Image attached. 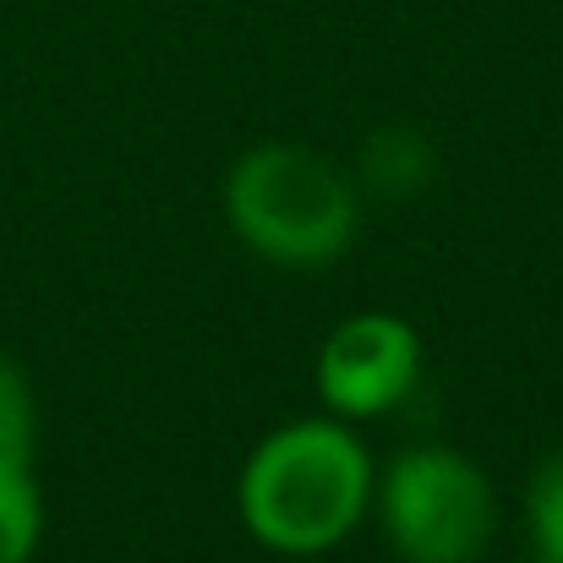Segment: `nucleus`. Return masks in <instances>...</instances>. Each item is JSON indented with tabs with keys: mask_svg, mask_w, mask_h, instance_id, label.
<instances>
[{
	"mask_svg": "<svg viewBox=\"0 0 563 563\" xmlns=\"http://www.w3.org/2000/svg\"><path fill=\"white\" fill-rule=\"evenodd\" d=\"M377 471L367 443L340 421H290L268 432L235 482L241 526L274 553H329L373 509Z\"/></svg>",
	"mask_w": 563,
	"mask_h": 563,
	"instance_id": "f257e3e1",
	"label": "nucleus"
},
{
	"mask_svg": "<svg viewBox=\"0 0 563 563\" xmlns=\"http://www.w3.org/2000/svg\"><path fill=\"white\" fill-rule=\"evenodd\" d=\"M224 219L252 257L279 268H323L351 252L362 191L318 148L257 143L224 176Z\"/></svg>",
	"mask_w": 563,
	"mask_h": 563,
	"instance_id": "f03ea898",
	"label": "nucleus"
},
{
	"mask_svg": "<svg viewBox=\"0 0 563 563\" xmlns=\"http://www.w3.org/2000/svg\"><path fill=\"white\" fill-rule=\"evenodd\" d=\"M373 498L405 563H476L498 531V493L487 471L449 443L399 449Z\"/></svg>",
	"mask_w": 563,
	"mask_h": 563,
	"instance_id": "7ed1b4c3",
	"label": "nucleus"
},
{
	"mask_svg": "<svg viewBox=\"0 0 563 563\" xmlns=\"http://www.w3.org/2000/svg\"><path fill=\"white\" fill-rule=\"evenodd\" d=\"M421 383V334L394 312H356L318 351V394L329 416L367 421L405 405Z\"/></svg>",
	"mask_w": 563,
	"mask_h": 563,
	"instance_id": "20e7f679",
	"label": "nucleus"
},
{
	"mask_svg": "<svg viewBox=\"0 0 563 563\" xmlns=\"http://www.w3.org/2000/svg\"><path fill=\"white\" fill-rule=\"evenodd\" d=\"M44 537V493L33 465L0 460V563H33Z\"/></svg>",
	"mask_w": 563,
	"mask_h": 563,
	"instance_id": "39448f33",
	"label": "nucleus"
},
{
	"mask_svg": "<svg viewBox=\"0 0 563 563\" xmlns=\"http://www.w3.org/2000/svg\"><path fill=\"white\" fill-rule=\"evenodd\" d=\"M526 537L537 563H563V449L548 454L526 482Z\"/></svg>",
	"mask_w": 563,
	"mask_h": 563,
	"instance_id": "423d86ee",
	"label": "nucleus"
},
{
	"mask_svg": "<svg viewBox=\"0 0 563 563\" xmlns=\"http://www.w3.org/2000/svg\"><path fill=\"white\" fill-rule=\"evenodd\" d=\"M427 170H432V148L421 137H410V132H377L367 143V154H362V176L377 191H388V197L416 191L427 181Z\"/></svg>",
	"mask_w": 563,
	"mask_h": 563,
	"instance_id": "0eeeda50",
	"label": "nucleus"
},
{
	"mask_svg": "<svg viewBox=\"0 0 563 563\" xmlns=\"http://www.w3.org/2000/svg\"><path fill=\"white\" fill-rule=\"evenodd\" d=\"M33 449H38V399H33V383H27V373L11 356H0V460L33 465Z\"/></svg>",
	"mask_w": 563,
	"mask_h": 563,
	"instance_id": "6e6552de",
	"label": "nucleus"
}]
</instances>
